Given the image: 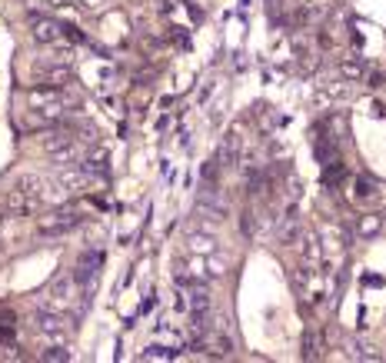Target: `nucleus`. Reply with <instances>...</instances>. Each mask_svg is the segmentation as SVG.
<instances>
[{"label":"nucleus","mask_w":386,"mask_h":363,"mask_svg":"<svg viewBox=\"0 0 386 363\" xmlns=\"http://www.w3.org/2000/svg\"><path fill=\"white\" fill-rule=\"evenodd\" d=\"M216 164H220L223 170H233V167L240 164V127H233L230 134L223 137V144H220V150H216Z\"/></svg>","instance_id":"nucleus-6"},{"label":"nucleus","mask_w":386,"mask_h":363,"mask_svg":"<svg viewBox=\"0 0 386 363\" xmlns=\"http://www.w3.org/2000/svg\"><path fill=\"white\" fill-rule=\"evenodd\" d=\"M140 360H174V350H167V346H150V350L140 353Z\"/></svg>","instance_id":"nucleus-17"},{"label":"nucleus","mask_w":386,"mask_h":363,"mask_svg":"<svg viewBox=\"0 0 386 363\" xmlns=\"http://www.w3.org/2000/svg\"><path fill=\"white\" fill-rule=\"evenodd\" d=\"M34 207H37V193L34 190L17 187V190L7 193V213H10V217H23V213H30Z\"/></svg>","instance_id":"nucleus-9"},{"label":"nucleus","mask_w":386,"mask_h":363,"mask_svg":"<svg viewBox=\"0 0 386 363\" xmlns=\"http://www.w3.org/2000/svg\"><path fill=\"white\" fill-rule=\"evenodd\" d=\"M100 267H103V253H100V250H87L77 260V267H74V284L94 290L96 277H100Z\"/></svg>","instance_id":"nucleus-3"},{"label":"nucleus","mask_w":386,"mask_h":363,"mask_svg":"<svg viewBox=\"0 0 386 363\" xmlns=\"http://www.w3.org/2000/svg\"><path fill=\"white\" fill-rule=\"evenodd\" d=\"M74 287H77V284H74V273H70V277H57V280L50 284V290H47L50 304H54V306H67L70 300H74V297H70V293H74Z\"/></svg>","instance_id":"nucleus-11"},{"label":"nucleus","mask_w":386,"mask_h":363,"mask_svg":"<svg viewBox=\"0 0 386 363\" xmlns=\"http://www.w3.org/2000/svg\"><path fill=\"white\" fill-rule=\"evenodd\" d=\"M187 244H190L193 253H213V233H200V230H193L190 237H187Z\"/></svg>","instance_id":"nucleus-13"},{"label":"nucleus","mask_w":386,"mask_h":363,"mask_svg":"<svg viewBox=\"0 0 386 363\" xmlns=\"http://www.w3.org/2000/svg\"><path fill=\"white\" fill-rule=\"evenodd\" d=\"M30 34H34V40H40V43H63L67 27L57 23V20L43 17V14H30Z\"/></svg>","instance_id":"nucleus-4"},{"label":"nucleus","mask_w":386,"mask_h":363,"mask_svg":"<svg viewBox=\"0 0 386 363\" xmlns=\"http://www.w3.org/2000/svg\"><path fill=\"white\" fill-rule=\"evenodd\" d=\"M37 84L40 87H54V90H67L70 84V67L54 63V67H37Z\"/></svg>","instance_id":"nucleus-8"},{"label":"nucleus","mask_w":386,"mask_h":363,"mask_svg":"<svg viewBox=\"0 0 386 363\" xmlns=\"http://www.w3.org/2000/svg\"><path fill=\"white\" fill-rule=\"evenodd\" d=\"M240 230H243L247 237H253V233H256V213H253V210L243 213V220H240Z\"/></svg>","instance_id":"nucleus-21"},{"label":"nucleus","mask_w":386,"mask_h":363,"mask_svg":"<svg viewBox=\"0 0 386 363\" xmlns=\"http://www.w3.org/2000/svg\"><path fill=\"white\" fill-rule=\"evenodd\" d=\"M356 237L360 240H373V237H380V230H383V217L380 213H363V217H356Z\"/></svg>","instance_id":"nucleus-12"},{"label":"nucleus","mask_w":386,"mask_h":363,"mask_svg":"<svg viewBox=\"0 0 386 363\" xmlns=\"http://www.w3.org/2000/svg\"><path fill=\"white\" fill-rule=\"evenodd\" d=\"M40 360H47V363H57V360H70V353L63 350V346H50V350H43L40 353Z\"/></svg>","instance_id":"nucleus-18"},{"label":"nucleus","mask_w":386,"mask_h":363,"mask_svg":"<svg viewBox=\"0 0 386 363\" xmlns=\"http://www.w3.org/2000/svg\"><path fill=\"white\" fill-rule=\"evenodd\" d=\"M187 310L190 313H210V287L203 280H187Z\"/></svg>","instance_id":"nucleus-7"},{"label":"nucleus","mask_w":386,"mask_h":363,"mask_svg":"<svg viewBox=\"0 0 386 363\" xmlns=\"http://www.w3.org/2000/svg\"><path fill=\"white\" fill-rule=\"evenodd\" d=\"M353 187H356V197H360V200H367V197H373V193H376V187L369 184L367 177H356V184H353Z\"/></svg>","instance_id":"nucleus-20"},{"label":"nucleus","mask_w":386,"mask_h":363,"mask_svg":"<svg viewBox=\"0 0 386 363\" xmlns=\"http://www.w3.org/2000/svg\"><path fill=\"white\" fill-rule=\"evenodd\" d=\"M80 170L87 173L90 180H107V177H110L107 150H103V147H94L90 153H83V160H80Z\"/></svg>","instance_id":"nucleus-5"},{"label":"nucleus","mask_w":386,"mask_h":363,"mask_svg":"<svg viewBox=\"0 0 386 363\" xmlns=\"http://www.w3.org/2000/svg\"><path fill=\"white\" fill-rule=\"evenodd\" d=\"M80 210H74V207H57V210H50L47 217H40L37 220V230L43 233V237H60V233H67V230L80 227Z\"/></svg>","instance_id":"nucleus-2"},{"label":"nucleus","mask_w":386,"mask_h":363,"mask_svg":"<svg viewBox=\"0 0 386 363\" xmlns=\"http://www.w3.org/2000/svg\"><path fill=\"white\" fill-rule=\"evenodd\" d=\"M14 313H10V310H7V313H0V340H3V337H14Z\"/></svg>","instance_id":"nucleus-19"},{"label":"nucleus","mask_w":386,"mask_h":363,"mask_svg":"<svg viewBox=\"0 0 386 363\" xmlns=\"http://www.w3.org/2000/svg\"><path fill=\"white\" fill-rule=\"evenodd\" d=\"M77 7H83V10H90V14H96V10H103V3L107 0H74Z\"/></svg>","instance_id":"nucleus-23"},{"label":"nucleus","mask_w":386,"mask_h":363,"mask_svg":"<svg viewBox=\"0 0 386 363\" xmlns=\"http://www.w3.org/2000/svg\"><path fill=\"white\" fill-rule=\"evenodd\" d=\"M296 240H300V220H296V207L290 204L287 220L276 227V244H280V247H293Z\"/></svg>","instance_id":"nucleus-10"},{"label":"nucleus","mask_w":386,"mask_h":363,"mask_svg":"<svg viewBox=\"0 0 386 363\" xmlns=\"http://www.w3.org/2000/svg\"><path fill=\"white\" fill-rule=\"evenodd\" d=\"M43 150H47V157H50L57 167H74V164L83 160V150H80L77 137L70 134L67 127H63L60 134L47 137V140H43Z\"/></svg>","instance_id":"nucleus-1"},{"label":"nucleus","mask_w":386,"mask_h":363,"mask_svg":"<svg viewBox=\"0 0 386 363\" xmlns=\"http://www.w3.org/2000/svg\"><path fill=\"white\" fill-rule=\"evenodd\" d=\"M316 264H320V240L309 233V237H307V247H303V267H313V270H316Z\"/></svg>","instance_id":"nucleus-15"},{"label":"nucleus","mask_w":386,"mask_h":363,"mask_svg":"<svg viewBox=\"0 0 386 363\" xmlns=\"http://www.w3.org/2000/svg\"><path fill=\"white\" fill-rule=\"evenodd\" d=\"M343 173H347V167H343L340 157L329 160V164H323V184H327V187H336V184L343 180Z\"/></svg>","instance_id":"nucleus-14"},{"label":"nucleus","mask_w":386,"mask_h":363,"mask_svg":"<svg viewBox=\"0 0 386 363\" xmlns=\"http://www.w3.org/2000/svg\"><path fill=\"white\" fill-rule=\"evenodd\" d=\"M316 357H320V333L309 330L303 337V360H316Z\"/></svg>","instance_id":"nucleus-16"},{"label":"nucleus","mask_w":386,"mask_h":363,"mask_svg":"<svg viewBox=\"0 0 386 363\" xmlns=\"http://www.w3.org/2000/svg\"><path fill=\"white\" fill-rule=\"evenodd\" d=\"M343 77H353V80L363 77V60H347L343 63Z\"/></svg>","instance_id":"nucleus-22"}]
</instances>
